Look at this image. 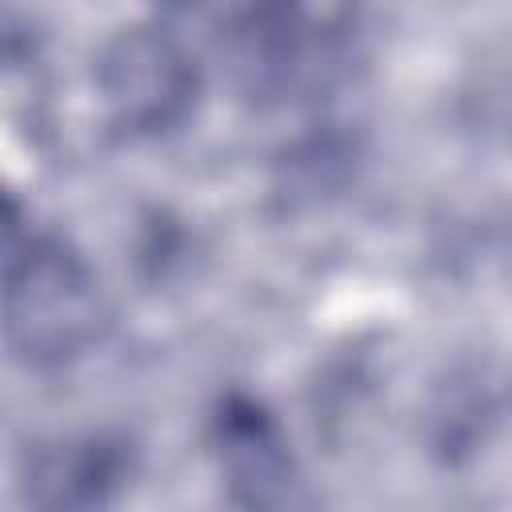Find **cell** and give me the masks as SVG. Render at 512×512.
I'll return each instance as SVG.
<instances>
[{"mask_svg": "<svg viewBox=\"0 0 512 512\" xmlns=\"http://www.w3.org/2000/svg\"><path fill=\"white\" fill-rule=\"evenodd\" d=\"M4 328L12 352L28 364L80 356L100 332V292L84 256L56 236L20 240L8 228Z\"/></svg>", "mask_w": 512, "mask_h": 512, "instance_id": "obj_1", "label": "cell"}, {"mask_svg": "<svg viewBox=\"0 0 512 512\" xmlns=\"http://www.w3.org/2000/svg\"><path fill=\"white\" fill-rule=\"evenodd\" d=\"M100 92L112 120L128 132H164L196 100V60L164 28H124L100 56Z\"/></svg>", "mask_w": 512, "mask_h": 512, "instance_id": "obj_2", "label": "cell"}, {"mask_svg": "<svg viewBox=\"0 0 512 512\" xmlns=\"http://www.w3.org/2000/svg\"><path fill=\"white\" fill-rule=\"evenodd\" d=\"M128 472L132 464L124 440L80 436L40 452L28 488L40 512H104Z\"/></svg>", "mask_w": 512, "mask_h": 512, "instance_id": "obj_3", "label": "cell"}, {"mask_svg": "<svg viewBox=\"0 0 512 512\" xmlns=\"http://www.w3.org/2000/svg\"><path fill=\"white\" fill-rule=\"evenodd\" d=\"M216 444L220 460L228 468L232 492L256 512L272 508L288 492V452L284 440L272 424V416L248 400V396H228L216 416Z\"/></svg>", "mask_w": 512, "mask_h": 512, "instance_id": "obj_4", "label": "cell"}]
</instances>
